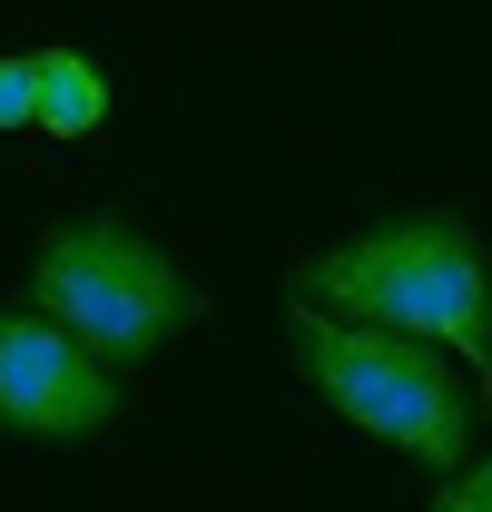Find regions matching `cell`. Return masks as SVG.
<instances>
[{
    "instance_id": "obj_5",
    "label": "cell",
    "mask_w": 492,
    "mask_h": 512,
    "mask_svg": "<svg viewBox=\"0 0 492 512\" xmlns=\"http://www.w3.org/2000/svg\"><path fill=\"white\" fill-rule=\"evenodd\" d=\"M109 119V79H99V60H79V50H40V119L50 138H89V128Z\"/></svg>"
},
{
    "instance_id": "obj_3",
    "label": "cell",
    "mask_w": 492,
    "mask_h": 512,
    "mask_svg": "<svg viewBox=\"0 0 492 512\" xmlns=\"http://www.w3.org/2000/svg\"><path fill=\"white\" fill-rule=\"evenodd\" d=\"M30 306L50 325H69L99 365H138V355H158L168 335L197 325V286L168 266V247L148 227H128V217H69L30 256Z\"/></svg>"
},
{
    "instance_id": "obj_1",
    "label": "cell",
    "mask_w": 492,
    "mask_h": 512,
    "mask_svg": "<svg viewBox=\"0 0 492 512\" xmlns=\"http://www.w3.org/2000/svg\"><path fill=\"white\" fill-rule=\"evenodd\" d=\"M296 296L325 306V316L355 325H394V335H433L453 345L473 384L492 394V256L483 227L453 217V207H424V217H384L365 237L325 247L296 266Z\"/></svg>"
},
{
    "instance_id": "obj_7",
    "label": "cell",
    "mask_w": 492,
    "mask_h": 512,
    "mask_svg": "<svg viewBox=\"0 0 492 512\" xmlns=\"http://www.w3.org/2000/svg\"><path fill=\"white\" fill-rule=\"evenodd\" d=\"M433 512H492V453H483V463H463V473L433 493Z\"/></svg>"
},
{
    "instance_id": "obj_6",
    "label": "cell",
    "mask_w": 492,
    "mask_h": 512,
    "mask_svg": "<svg viewBox=\"0 0 492 512\" xmlns=\"http://www.w3.org/2000/svg\"><path fill=\"white\" fill-rule=\"evenodd\" d=\"M40 119V60H0V128Z\"/></svg>"
},
{
    "instance_id": "obj_4",
    "label": "cell",
    "mask_w": 492,
    "mask_h": 512,
    "mask_svg": "<svg viewBox=\"0 0 492 512\" xmlns=\"http://www.w3.org/2000/svg\"><path fill=\"white\" fill-rule=\"evenodd\" d=\"M109 414H119V384L69 325H50L40 306H0V424L10 434L89 444L109 434Z\"/></svg>"
},
{
    "instance_id": "obj_2",
    "label": "cell",
    "mask_w": 492,
    "mask_h": 512,
    "mask_svg": "<svg viewBox=\"0 0 492 512\" xmlns=\"http://www.w3.org/2000/svg\"><path fill=\"white\" fill-rule=\"evenodd\" d=\"M286 345H296V375L325 394V414L365 424L374 444L414 453L433 473H463V453H473V375H463L453 345L325 316L296 286H286Z\"/></svg>"
}]
</instances>
